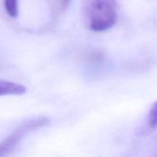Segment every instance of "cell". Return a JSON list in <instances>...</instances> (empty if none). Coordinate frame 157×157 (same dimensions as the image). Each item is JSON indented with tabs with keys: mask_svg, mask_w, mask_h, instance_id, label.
<instances>
[{
	"mask_svg": "<svg viewBox=\"0 0 157 157\" xmlns=\"http://www.w3.org/2000/svg\"><path fill=\"white\" fill-rule=\"evenodd\" d=\"M84 5V16L92 31L104 32L116 24V0H86Z\"/></svg>",
	"mask_w": 157,
	"mask_h": 157,
	"instance_id": "obj_1",
	"label": "cell"
},
{
	"mask_svg": "<svg viewBox=\"0 0 157 157\" xmlns=\"http://www.w3.org/2000/svg\"><path fill=\"white\" fill-rule=\"evenodd\" d=\"M25 86L13 82L0 80V96L4 95H22L26 93Z\"/></svg>",
	"mask_w": 157,
	"mask_h": 157,
	"instance_id": "obj_2",
	"label": "cell"
},
{
	"mask_svg": "<svg viewBox=\"0 0 157 157\" xmlns=\"http://www.w3.org/2000/svg\"><path fill=\"white\" fill-rule=\"evenodd\" d=\"M23 134V129H19L16 132L10 135L6 140L0 143V157H4L9 154L18 144L21 136Z\"/></svg>",
	"mask_w": 157,
	"mask_h": 157,
	"instance_id": "obj_3",
	"label": "cell"
},
{
	"mask_svg": "<svg viewBox=\"0 0 157 157\" xmlns=\"http://www.w3.org/2000/svg\"><path fill=\"white\" fill-rule=\"evenodd\" d=\"M5 8L8 14L12 18H17L19 14L18 0H5Z\"/></svg>",
	"mask_w": 157,
	"mask_h": 157,
	"instance_id": "obj_4",
	"label": "cell"
},
{
	"mask_svg": "<svg viewBox=\"0 0 157 157\" xmlns=\"http://www.w3.org/2000/svg\"><path fill=\"white\" fill-rule=\"evenodd\" d=\"M148 123H149V126L151 128L157 127V102L152 105L151 109L150 110Z\"/></svg>",
	"mask_w": 157,
	"mask_h": 157,
	"instance_id": "obj_5",
	"label": "cell"
},
{
	"mask_svg": "<svg viewBox=\"0 0 157 157\" xmlns=\"http://www.w3.org/2000/svg\"><path fill=\"white\" fill-rule=\"evenodd\" d=\"M69 3V0H62V5L63 7H67Z\"/></svg>",
	"mask_w": 157,
	"mask_h": 157,
	"instance_id": "obj_6",
	"label": "cell"
}]
</instances>
